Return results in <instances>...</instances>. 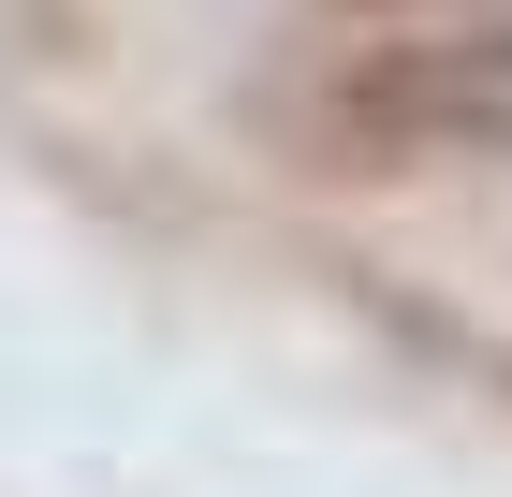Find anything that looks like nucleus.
I'll return each instance as SVG.
<instances>
[{
    "mask_svg": "<svg viewBox=\"0 0 512 497\" xmlns=\"http://www.w3.org/2000/svg\"><path fill=\"white\" fill-rule=\"evenodd\" d=\"M308 117L366 161H512V15H425V30L337 44Z\"/></svg>",
    "mask_w": 512,
    "mask_h": 497,
    "instance_id": "obj_1",
    "label": "nucleus"
},
{
    "mask_svg": "<svg viewBox=\"0 0 512 497\" xmlns=\"http://www.w3.org/2000/svg\"><path fill=\"white\" fill-rule=\"evenodd\" d=\"M322 15H425V0H322ZM454 15H498V0H454Z\"/></svg>",
    "mask_w": 512,
    "mask_h": 497,
    "instance_id": "obj_2",
    "label": "nucleus"
}]
</instances>
